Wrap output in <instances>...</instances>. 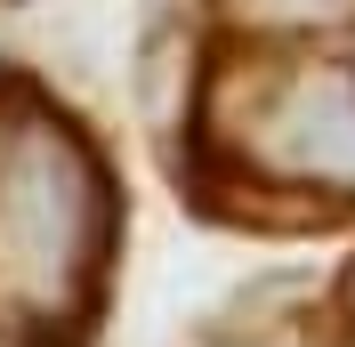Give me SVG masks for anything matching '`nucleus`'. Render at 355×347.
Listing matches in <instances>:
<instances>
[{"label": "nucleus", "instance_id": "1", "mask_svg": "<svg viewBox=\"0 0 355 347\" xmlns=\"http://www.w3.org/2000/svg\"><path fill=\"white\" fill-rule=\"evenodd\" d=\"M162 170L218 235L355 226V0H194Z\"/></svg>", "mask_w": 355, "mask_h": 347}, {"label": "nucleus", "instance_id": "2", "mask_svg": "<svg viewBox=\"0 0 355 347\" xmlns=\"http://www.w3.org/2000/svg\"><path fill=\"white\" fill-rule=\"evenodd\" d=\"M130 186L97 113L0 57V347H105Z\"/></svg>", "mask_w": 355, "mask_h": 347}, {"label": "nucleus", "instance_id": "3", "mask_svg": "<svg viewBox=\"0 0 355 347\" xmlns=\"http://www.w3.org/2000/svg\"><path fill=\"white\" fill-rule=\"evenodd\" d=\"M0 8H17V0H0Z\"/></svg>", "mask_w": 355, "mask_h": 347}]
</instances>
